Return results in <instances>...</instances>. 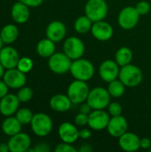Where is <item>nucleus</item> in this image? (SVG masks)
<instances>
[{
	"label": "nucleus",
	"mask_w": 151,
	"mask_h": 152,
	"mask_svg": "<svg viewBox=\"0 0 151 152\" xmlns=\"http://www.w3.org/2000/svg\"><path fill=\"white\" fill-rule=\"evenodd\" d=\"M31 129L37 136L44 137L48 135L53 129V121L51 118L44 113L34 114L30 122Z\"/></svg>",
	"instance_id": "obj_6"
},
{
	"label": "nucleus",
	"mask_w": 151,
	"mask_h": 152,
	"mask_svg": "<svg viewBox=\"0 0 151 152\" xmlns=\"http://www.w3.org/2000/svg\"><path fill=\"white\" fill-rule=\"evenodd\" d=\"M93 20L87 17L86 15H83L78 17L74 23L75 30L79 34H85L89 31H91L93 27Z\"/></svg>",
	"instance_id": "obj_27"
},
{
	"label": "nucleus",
	"mask_w": 151,
	"mask_h": 152,
	"mask_svg": "<svg viewBox=\"0 0 151 152\" xmlns=\"http://www.w3.org/2000/svg\"><path fill=\"white\" fill-rule=\"evenodd\" d=\"M58 134L61 140L67 143L73 144L79 138V131L77 126L69 122H63L61 124Z\"/></svg>",
	"instance_id": "obj_17"
},
{
	"label": "nucleus",
	"mask_w": 151,
	"mask_h": 152,
	"mask_svg": "<svg viewBox=\"0 0 151 152\" xmlns=\"http://www.w3.org/2000/svg\"><path fill=\"white\" fill-rule=\"evenodd\" d=\"M108 110H109V114L111 117H116V116L122 115L123 109L118 102H110L108 106Z\"/></svg>",
	"instance_id": "obj_32"
},
{
	"label": "nucleus",
	"mask_w": 151,
	"mask_h": 152,
	"mask_svg": "<svg viewBox=\"0 0 151 152\" xmlns=\"http://www.w3.org/2000/svg\"><path fill=\"white\" fill-rule=\"evenodd\" d=\"M108 91L111 97L114 98H120L124 95L125 91V86L120 79H115L109 83Z\"/></svg>",
	"instance_id": "obj_28"
},
{
	"label": "nucleus",
	"mask_w": 151,
	"mask_h": 152,
	"mask_svg": "<svg viewBox=\"0 0 151 152\" xmlns=\"http://www.w3.org/2000/svg\"><path fill=\"white\" fill-rule=\"evenodd\" d=\"M8 88L9 86L6 85V83L4 80H0V99L8 94Z\"/></svg>",
	"instance_id": "obj_37"
},
{
	"label": "nucleus",
	"mask_w": 151,
	"mask_h": 152,
	"mask_svg": "<svg viewBox=\"0 0 151 152\" xmlns=\"http://www.w3.org/2000/svg\"><path fill=\"white\" fill-rule=\"evenodd\" d=\"M34 114L28 109H20L16 111V118L20 122L21 125H28L30 124Z\"/></svg>",
	"instance_id": "obj_29"
},
{
	"label": "nucleus",
	"mask_w": 151,
	"mask_h": 152,
	"mask_svg": "<svg viewBox=\"0 0 151 152\" xmlns=\"http://www.w3.org/2000/svg\"><path fill=\"white\" fill-rule=\"evenodd\" d=\"M21 126L22 125L16 118V117H8L4 120L2 124V130L6 135L12 136L20 132Z\"/></svg>",
	"instance_id": "obj_23"
},
{
	"label": "nucleus",
	"mask_w": 151,
	"mask_h": 152,
	"mask_svg": "<svg viewBox=\"0 0 151 152\" xmlns=\"http://www.w3.org/2000/svg\"><path fill=\"white\" fill-rule=\"evenodd\" d=\"M92 111H93V108L90 106V104H89L87 102H85L81 103V106H80V112L85 113V114H88V115H89Z\"/></svg>",
	"instance_id": "obj_39"
},
{
	"label": "nucleus",
	"mask_w": 151,
	"mask_h": 152,
	"mask_svg": "<svg viewBox=\"0 0 151 152\" xmlns=\"http://www.w3.org/2000/svg\"><path fill=\"white\" fill-rule=\"evenodd\" d=\"M3 80L6 85L12 89H19L25 86L27 82V77L25 73L21 72L18 69H10L4 72Z\"/></svg>",
	"instance_id": "obj_12"
},
{
	"label": "nucleus",
	"mask_w": 151,
	"mask_h": 152,
	"mask_svg": "<svg viewBox=\"0 0 151 152\" xmlns=\"http://www.w3.org/2000/svg\"><path fill=\"white\" fill-rule=\"evenodd\" d=\"M20 56L16 49L12 46H4L0 51V62L5 69L17 68Z\"/></svg>",
	"instance_id": "obj_16"
},
{
	"label": "nucleus",
	"mask_w": 151,
	"mask_h": 152,
	"mask_svg": "<svg viewBox=\"0 0 151 152\" xmlns=\"http://www.w3.org/2000/svg\"><path fill=\"white\" fill-rule=\"evenodd\" d=\"M21 3L25 4L28 7H36L39 6L44 0H20Z\"/></svg>",
	"instance_id": "obj_36"
},
{
	"label": "nucleus",
	"mask_w": 151,
	"mask_h": 152,
	"mask_svg": "<svg viewBox=\"0 0 151 152\" xmlns=\"http://www.w3.org/2000/svg\"><path fill=\"white\" fill-rule=\"evenodd\" d=\"M4 68L3 67V65L0 62V78L4 77Z\"/></svg>",
	"instance_id": "obj_44"
},
{
	"label": "nucleus",
	"mask_w": 151,
	"mask_h": 152,
	"mask_svg": "<svg viewBox=\"0 0 151 152\" xmlns=\"http://www.w3.org/2000/svg\"><path fill=\"white\" fill-rule=\"evenodd\" d=\"M17 97L19 98L20 102H28L33 97V91L30 87L23 86L19 90Z\"/></svg>",
	"instance_id": "obj_31"
},
{
	"label": "nucleus",
	"mask_w": 151,
	"mask_h": 152,
	"mask_svg": "<svg viewBox=\"0 0 151 152\" xmlns=\"http://www.w3.org/2000/svg\"><path fill=\"white\" fill-rule=\"evenodd\" d=\"M35 152H49L50 151V147L47 143L44 142H41L39 144H37L35 148Z\"/></svg>",
	"instance_id": "obj_38"
},
{
	"label": "nucleus",
	"mask_w": 151,
	"mask_h": 152,
	"mask_svg": "<svg viewBox=\"0 0 151 152\" xmlns=\"http://www.w3.org/2000/svg\"><path fill=\"white\" fill-rule=\"evenodd\" d=\"M69 71L75 79L86 82L93 77L94 67L90 61L79 58L72 61Z\"/></svg>",
	"instance_id": "obj_1"
},
{
	"label": "nucleus",
	"mask_w": 151,
	"mask_h": 152,
	"mask_svg": "<svg viewBox=\"0 0 151 152\" xmlns=\"http://www.w3.org/2000/svg\"><path fill=\"white\" fill-rule=\"evenodd\" d=\"M135 8L140 15H146L150 12L151 7L150 4L147 1H140L139 3H137Z\"/></svg>",
	"instance_id": "obj_33"
},
{
	"label": "nucleus",
	"mask_w": 151,
	"mask_h": 152,
	"mask_svg": "<svg viewBox=\"0 0 151 152\" xmlns=\"http://www.w3.org/2000/svg\"><path fill=\"white\" fill-rule=\"evenodd\" d=\"M33 68V61L30 58L28 57H22L20 58L19 62L17 64V69L20 70L23 73H28Z\"/></svg>",
	"instance_id": "obj_30"
},
{
	"label": "nucleus",
	"mask_w": 151,
	"mask_h": 152,
	"mask_svg": "<svg viewBox=\"0 0 151 152\" xmlns=\"http://www.w3.org/2000/svg\"><path fill=\"white\" fill-rule=\"evenodd\" d=\"M132 60H133V52L130 48L124 46L117 51L115 55V61L120 67L130 64Z\"/></svg>",
	"instance_id": "obj_26"
},
{
	"label": "nucleus",
	"mask_w": 151,
	"mask_h": 152,
	"mask_svg": "<svg viewBox=\"0 0 151 152\" xmlns=\"http://www.w3.org/2000/svg\"><path fill=\"white\" fill-rule=\"evenodd\" d=\"M150 151H151V148H150Z\"/></svg>",
	"instance_id": "obj_46"
},
{
	"label": "nucleus",
	"mask_w": 151,
	"mask_h": 152,
	"mask_svg": "<svg viewBox=\"0 0 151 152\" xmlns=\"http://www.w3.org/2000/svg\"><path fill=\"white\" fill-rule=\"evenodd\" d=\"M107 129H108L109 134L111 136H113L115 138H119L121 135H123L128 130L127 120L122 115L112 117L109 119Z\"/></svg>",
	"instance_id": "obj_15"
},
{
	"label": "nucleus",
	"mask_w": 151,
	"mask_h": 152,
	"mask_svg": "<svg viewBox=\"0 0 151 152\" xmlns=\"http://www.w3.org/2000/svg\"><path fill=\"white\" fill-rule=\"evenodd\" d=\"M20 100L17 95L6 94L4 97L0 99V113L5 117H10L16 113L19 109Z\"/></svg>",
	"instance_id": "obj_18"
},
{
	"label": "nucleus",
	"mask_w": 151,
	"mask_h": 152,
	"mask_svg": "<svg viewBox=\"0 0 151 152\" xmlns=\"http://www.w3.org/2000/svg\"><path fill=\"white\" fill-rule=\"evenodd\" d=\"M92 136V132L89 129H82L79 131V137L82 138L83 140H87L91 138Z\"/></svg>",
	"instance_id": "obj_41"
},
{
	"label": "nucleus",
	"mask_w": 151,
	"mask_h": 152,
	"mask_svg": "<svg viewBox=\"0 0 151 152\" xmlns=\"http://www.w3.org/2000/svg\"><path fill=\"white\" fill-rule=\"evenodd\" d=\"M91 32L94 38L102 42L109 40L114 33L112 26L104 20L93 22Z\"/></svg>",
	"instance_id": "obj_13"
},
{
	"label": "nucleus",
	"mask_w": 151,
	"mask_h": 152,
	"mask_svg": "<svg viewBox=\"0 0 151 152\" xmlns=\"http://www.w3.org/2000/svg\"><path fill=\"white\" fill-rule=\"evenodd\" d=\"M110 97L108 89L97 86L90 90L86 102L93 110H104L110 103Z\"/></svg>",
	"instance_id": "obj_3"
},
{
	"label": "nucleus",
	"mask_w": 151,
	"mask_h": 152,
	"mask_svg": "<svg viewBox=\"0 0 151 152\" xmlns=\"http://www.w3.org/2000/svg\"><path fill=\"white\" fill-rule=\"evenodd\" d=\"M78 151L81 152H90L93 151V148L89 144H83L81 148H79Z\"/></svg>",
	"instance_id": "obj_42"
},
{
	"label": "nucleus",
	"mask_w": 151,
	"mask_h": 152,
	"mask_svg": "<svg viewBox=\"0 0 151 152\" xmlns=\"http://www.w3.org/2000/svg\"><path fill=\"white\" fill-rule=\"evenodd\" d=\"M11 13L13 20L17 23H25L29 18L28 6L20 1L12 5Z\"/></svg>",
	"instance_id": "obj_22"
},
{
	"label": "nucleus",
	"mask_w": 151,
	"mask_h": 152,
	"mask_svg": "<svg viewBox=\"0 0 151 152\" xmlns=\"http://www.w3.org/2000/svg\"><path fill=\"white\" fill-rule=\"evenodd\" d=\"M31 145L30 137L25 133H18L15 135L11 136L8 142V146L11 152L27 151Z\"/></svg>",
	"instance_id": "obj_14"
},
{
	"label": "nucleus",
	"mask_w": 151,
	"mask_h": 152,
	"mask_svg": "<svg viewBox=\"0 0 151 152\" xmlns=\"http://www.w3.org/2000/svg\"><path fill=\"white\" fill-rule=\"evenodd\" d=\"M140 144H141V148L144 149V150H148V149L151 148V141L147 137L141 139Z\"/></svg>",
	"instance_id": "obj_40"
},
{
	"label": "nucleus",
	"mask_w": 151,
	"mask_h": 152,
	"mask_svg": "<svg viewBox=\"0 0 151 152\" xmlns=\"http://www.w3.org/2000/svg\"><path fill=\"white\" fill-rule=\"evenodd\" d=\"M18 36H19V29L15 25L12 24L5 25L0 32V37L4 44L13 43L18 38Z\"/></svg>",
	"instance_id": "obj_25"
},
{
	"label": "nucleus",
	"mask_w": 151,
	"mask_h": 152,
	"mask_svg": "<svg viewBox=\"0 0 151 152\" xmlns=\"http://www.w3.org/2000/svg\"><path fill=\"white\" fill-rule=\"evenodd\" d=\"M36 52L40 56L44 58H49L55 53L54 42L49 38L40 40L36 45Z\"/></svg>",
	"instance_id": "obj_24"
},
{
	"label": "nucleus",
	"mask_w": 151,
	"mask_h": 152,
	"mask_svg": "<svg viewBox=\"0 0 151 152\" xmlns=\"http://www.w3.org/2000/svg\"><path fill=\"white\" fill-rule=\"evenodd\" d=\"M109 115L103 110H93L89 114L88 126L91 129L101 131L107 128L109 122Z\"/></svg>",
	"instance_id": "obj_10"
},
{
	"label": "nucleus",
	"mask_w": 151,
	"mask_h": 152,
	"mask_svg": "<svg viewBox=\"0 0 151 152\" xmlns=\"http://www.w3.org/2000/svg\"><path fill=\"white\" fill-rule=\"evenodd\" d=\"M108 4L105 0H88L85 6V12L93 22L103 20L108 14Z\"/></svg>",
	"instance_id": "obj_4"
},
{
	"label": "nucleus",
	"mask_w": 151,
	"mask_h": 152,
	"mask_svg": "<svg viewBox=\"0 0 151 152\" xmlns=\"http://www.w3.org/2000/svg\"><path fill=\"white\" fill-rule=\"evenodd\" d=\"M8 151H10V149H9L8 143H4V142L0 143V152H8Z\"/></svg>",
	"instance_id": "obj_43"
},
{
	"label": "nucleus",
	"mask_w": 151,
	"mask_h": 152,
	"mask_svg": "<svg viewBox=\"0 0 151 152\" xmlns=\"http://www.w3.org/2000/svg\"><path fill=\"white\" fill-rule=\"evenodd\" d=\"M119 65L116 62V61L113 60H106L104 61L100 68H99V74L101 78L107 82L109 83L118 77L119 75Z\"/></svg>",
	"instance_id": "obj_11"
},
{
	"label": "nucleus",
	"mask_w": 151,
	"mask_h": 152,
	"mask_svg": "<svg viewBox=\"0 0 151 152\" xmlns=\"http://www.w3.org/2000/svg\"><path fill=\"white\" fill-rule=\"evenodd\" d=\"M88 118H89L88 114L80 112L75 117V124L78 126H85L88 125Z\"/></svg>",
	"instance_id": "obj_35"
},
{
	"label": "nucleus",
	"mask_w": 151,
	"mask_h": 152,
	"mask_svg": "<svg viewBox=\"0 0 151 152\" xmlns=\"http://www.w3.org/2000/svg\"><path fill=\"white\" fill-rule=\"evenodd\" d=\"M72 60L63 53H54L48 60L49 69L55 74H65L70 70Z\"/></svg>",
	"instance_id": "obj_7"
},
{
	"label": "nucleus",
	"mask_w": 151,
	"mask_h": 152,
	"mask_svg": "<svg viewBox=\"0 0 151 152\" xmlns=\"http://www.w3.org/2000/svg\"><path fill=\"white\" fill-rule=\"evenodd\" d=\"M85 49V48L83 41L77 37H69L63 44V52L72 61L82 58Z\"/></svg>",
	"instance_id": "obj_9"
},
{
	"label": "nucleus",
	"mask_w": 151,
	"mask_h": 152,
	"mask_svg": "<svg viewBox=\"0 0 151 152\" xmlns=\"http://www.w3.org/2000/svg\"><path fill=\"white\" fill-rule=\"evenodd\" d=\"M55 152H77V150L72 146L71 143H67L62 142L61 143H59L56 148H55Z\"/></svg>",
	"instance_id": "obj_34"
},
{
	"label": "nucleus",
	"mask_w": 151,
	"mask_h": 152,
	"mask_svg": "<svg viewBox=\"0 0 151 152\" xmlns=\"http://www.w3.org/2000/svg\"><path fill=\"white\" fill-rule=\"evenodd\" d=\"M140 16L135 7L126 6L123 8L118 14V25L124 29H132L138 24Z\"/></svg>",
	"instance_id": "obj_8"
},
{
	"label": "nucleus",
	"mask_w": 151,
	"mask_h": 152,
	"mask_svg": "<svg viewBox=\"0 0 151 152\" xmlns=\"http://www.w3.org/2000/svg\"><path fill=\"white\" fill-rule=\"evenodd\" d=\"M67 33L66 26L63 22L60 20H53L50 22L46 28V37L51 39L52 41L60 42L64 39Z\"/></svg>",
	"instance_id": "obj_19"
},
{
	"label": "nucleus",
	"mask_w": 151,
	"mask_h": 152,
	"mask_svg": "<svg viewBox=\"0 0 151 152\" xmlns=\"http://www.w3.org/2000/svg\"><path fill=\"white\" fill-rule=\"evenodd\" d=\"M89 92L90 89L85 81L76 79L69 86L67 95L73 104H81L86 102Z\"/></svg>",
	"instance_id": "obj_5"
},
{
	"label": "nucleus",
	"mask_w": 151,
	"mask_h": 152,
	"mask_svg": "<svg viewBox=\"0 0 151 152\" xmlns=\"http://www.w3.org/2000/svg\"><path fill=\"white\" fill-rule=\"evenodd\" d=\"M118 78L125 86L135 87L142 83L143 79V74L139 67L130 63L121 67Z\"/></svg>",
	"instance_id": "obj_2"
},
{
	"label": "nucleus",
	"mask_w": 151,
	"mask_h": 152,
	"mask_svg": "<svg viewBox=\"0 0 151 152\" xmlns=\"http://www.w3.org/2000/svg\"><path fill=\"white\" fill-rule=\"evenodd\" d=\"M141 139L138 135L133 133L126 132L118 138L119 147L127 152H133L138 151L141 148L140 144Z\"/></svg>",
	"instance_id": "obj_20"
},
{
	"label": "nucleus",
	"mask_w": 151,
	"mask_h": 152,
	"mask_svg": "<svg viewBox=\"0 0 151 152\" xmlns=\"http://www.w3.org/2000/svg\"><path fill=\"white\" fill-rule=\"evenodd\" d=\"M3 44H4V42H3V40H2V38H1V37H0V51H1V49L3 48Z\"/></svg>",
	"instance_id": "obj_45"
},
{
	"label": "nucleus",
	"mask_w": 151,
	"mask_h": 152,
	"mask_svg": "<svg viewBox=\"0 0 151 152\" xmlns=\"http://www.w3.org/2000/svg\"><path fill=\"white\" fill-rule=\"evenodd\" d=\"M50 107L53 110L57 112H66L70 110L72 106V102L68 95L59 94L53 95L50 100Z\"/></svg>",
	"instance_id": "obj_21"
}]
</instances>
